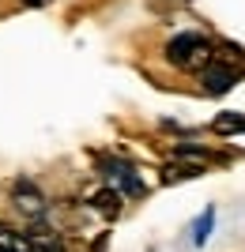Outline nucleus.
Instances as JSON below:
<instances>
[{
  "mask_svg": "<svg viewBox=\"0 0 245 252\" xmlns=\"http://www.w3.org/2000/svg\"><path fill=\"white\" fill-rule=\"evenodd\" d=\"M166 61L181 72H196L200 75L208 64H211V42L204 34H177L166 42Z\"/></svg>",
  "mask_w": 245,
  "mask_h": 252,
  "instance_id": "1",
  "label": "nucleus"
},
{
  "mask_svg": "<svg viewBox=\"0 0 245 252\" xmlns=\"http://www.w3.org/2000/svg\"><path fill=\"white\" fill-rule=\"evenodd\" d=\"M106 173H109V181H113V185H121V189L132 192V196H140V192H143V181H140V177H136V169L125 166V162H109Z\"/></svg>",
  "mask_w": 245,
  "mask_h": 252,
  "instance_id": "3",
  "label": "nucleus"
},
{
  "mask_svg": "<svg viewBox=\"0 0 245 252\" xmlns=\"http://www.w3.org/2000/svg\"><path fill=\"white\" fill-rule=\"evenodd\" d=\"M215 132L219 136H245V117L242 113H219L215 117Z\"/></svg>",
  "mask_w": 245,
  "mask_h": 252,
  "instance_id": "7",
  "label": "nucleus"
},
{
  "mask_svg": "<svg viewBox=\"0 0 245 252\" xmlns=\"http://www.w3.org/2000/svg\"><path fill=\"white\" fill-rule=\"evenodd\" d=\"M27 245H31V252H64L61 237L53 230H31L27 233Z\"/></svg>",
  "mask_w": 245,
  "mask_h": 252,
  "instance_id": "6",
  "label": "nucleus"
},
{
  "mask_svg": "<svg viewBox=\"0 0 245 252\" xmlns=\"http://www.w3.org/2000/svg\"><path fill=\"white\" fill-rule=\"evenodd\" d=\"M211 219H215V211H204V219L196 222V245L208 241V233H211Z\"/></svg>",
  "mask_w": 245,
  "mask_h": 252,
  "instance_id": "9",
  "label": "nucleus"
},
{
  "mask_svg": "<svg viewBox=\"0 0 245 252\" xmlns=\"http://www.w3.org/2000/svg\"><path fill=\"white\" fill-rule=\"evenodd\" d=\"M27 4H45V0H27Z\"/></svg>",
  "mask_w": 245,
  "mask_h": 252,
  "instance_id": "10",
  "label": "nucleus"
},
{
  "mask_svg": "<svg viewBox=\"0 0 245 252\" xmlns=\"http://www.w3.org/2000/svg\"><path fill=\"white\" fill-rule=\"evenodd\" d=\"M238 83V75L226 68V64H219V61H211L208 68L200 72V87H204V94H226L230 87Z\"/></svg>",
  "mask_w": 245,
  "mask_h": 252,
  "instance_id": "2",
  "label": "nucleus"
},
{
  "mask_svg": "<svg viewBox=\"0 0 245 252\" xmlns=\"http://www.w3.org/2000/svg\"><path fill=\"white\" fill-rule=\"evenodd\" d=\"M0 252H31L27 233L11 230V226H0Z\"/></svg>",
  "mask_w": 245,
  "mask_h": 252,
  "instance_id": "8",
  "label": "nucleus"
},
{
  "mask_svg": "<svg viewBox=\"0 0 245 252\" xmlns=\"http://www.w3.org/2000/svg\"><path fill=\"white\" fill-rule=\"evenodd\" d=\"M15 207H19L23 215L38 219V215L45 211V200H42V196H38V192L31 189V185H19V189H15Z\"/></svg>",
  "mask_w": 245,
  "mask_h": 252,
  "instance_id": "4",
  "label": "nucleus"
},
{
  "mask_svg": "<svg viewBox=\"0 0 245 252\" xmlns=\"http://www.w3.org/2000/svg\"><path fill=\"white\" fill-rule=\"evenodd\" d=\"M95 211L102 215V219H117L121 215V192L117 189H102V192H95Z\"/></svg>",
  "mask_w": 245,
  "mask_h": 252,
  "instance_id": "5",
  "label": "nucleus"
}]
</instances>
